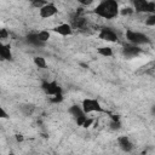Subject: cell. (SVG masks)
I'll list each match as a JSON object with an SVG mask.
<instances>
[{"label": "cell", "mask_w": 155, "mask_h": 155, "mask_svg": "<svg viewBox=\"0 0 155 155\" xmlns=\"http://www.w3.org/2000/svg\"><path fill=\"white\" fill-rule=\"evenodd\" d=\"M92 13L101 19L110 21L120 16V6H119V2L115 0L98 1L92 8Z\"/></svg>", "instance_id": "6da1fadb"}, {"label": "cell", "mask_w": 155, "mask_h": 155, "mask_svg": "<svg viewBox=\"0 0 155 155\" xmlns=\"http://www.w3.org/2000/svg\"><path fill=\"white\" fill-rule=\"evenodd\" d=\"M125 38L128 44L138 46V47H142L143 45H147L150 42V38L145 33L134 30V29H127L125 31Z\"/></svg>", "instance_id": "7a4b0ae2"}, {"label": "cell", "mask_w": 155, "mask_h": 155, "mask_svg": "<svg viewBox=\"0 0 155 155\" xmlns=\"http://www.w3.org/2000/svg\"><path fill=\"white\" fill-rule=\"evenodd\" d=\"M80 105H81L82 111L86 115H92V114H97V113L101 114V113H104L105 111L97 98H91V97L84 98Z\"/></svg>", "instance_id": "3957f363"}, {"label": "cell", "mask_w": 155, "mask_h": 155, "mask_svg": "<svg viewBox=\"0 0 155 155\" xmlns=\"http://www.w3.org/2000/svg\"><path fill=\"white\" fill-rule=\"evenodd\" d=\"M41 90L42 92L48 96V97H54V96H59L63 94L62 93V87L58 85L57 81L54 80H45L41 84Z\"/></svg>", "instance_id": "277c9868"}, {"label": "cell", "mask_w": 155, "mask_h": 155, "mask_svg": "<svg viewBox=\"0 0 155 155\" xmlns=\"http://www.w3.org/2000/svg\"><path fill=\"white\" fill-rule=\"evenodd\" d=\"M133 8L138 13L151 15L155 13V2L154 1H145V0H136L133 1Z\"/></svg>", "instance_id": "5b68a950"}, {"label": "cell", "mask_w": 155, "mask_h": 155, "mask_svg": "<svg viewBox=\"0 0 155 155\" xmlns=\"http://www.w3.org/2000/svg\"><path fill=\"white\" fill-rule=\"evenodd\" d=\"M58 11H59L58 6L54 2H52V1L48 2L47 1V4L39 10V17L42 18V19H50V18L56 17L58 15Z\"/></svg>", "instance_id": "8992f818"}, {"label": "cell", "mask_w": 155, "mask_h": 155, "mask_svg": "<svg viewBox=\"0 0 155 155\" xmlns=\"http://www.w3.org/2000/svg\"><path fill=\"white\" fill-rule=\"evenodd\" d=\"M98 38L103 41H107V42H117L119 41V35L117 33L110 28V27H102L99 28V31H98Z\"/></svg>", "instance_id": "52a82bcc"}, {"label": "cell", "mask_w": 155, "mask_h": 155, "mask_svg": "<svg viewBox=\"0 0 155 155\" xmlns=\"http://www.w3.org/2000/svg\"><path fill=\"white\" fill-rule=\"evenodd\" d=\"M51 30L53 33L61 35V36H64V38L65 36H71L73 33H74V28L70 24V22H59L56 25H53Z\"/></svg>", "instance_id": "ba28073f"}, {"label": "cell", "mask_w": 155, "mask_h": 155, "mask_svg": "<svg viewBox=\"0 0 155 155\" xmlns=\"http://www.w3.org/2000/svg\"><path fill=\"white\" fill-rule=\"evenodd\" d=\"M116 142H117V147L125 153H131L134 149V144L128 136H119L116 138Z\"/></svg>", "instance_id": "9c48e42d"}, {"label": "cell", "mask_w": 155, "mask_h": 155, "mask_svg": "<svg viewBox=\"0 0 155 155\" xmlns=\"http://www.w3.org/2000/svg\"><path fill=\"white\" fill-rule=\"evenodd\" d=\"M142 52V48L138 47V46H134V45H131V44H127L124 46L122 48V53L125 57L127 58H134V57H138Z\"/></svg>", "instance_id": "30bf717a"}, {"label": "cell", "mask_w": 155, "mask_h": 155, "mask_svg": "<svg viewBox=\"0 0 155 155\" xmlns=\"http://www.w3.org/2000/svg\"><path fill=\"white\" fill-rule=\"evenodd\" d=\"M0 57L2 61H10L12 58V51H11V45L7 44H1L0 46Z\"/></svg>", "instance_id": "8fae6325"}, {"label": "cell", "mask_w": 155, "mask_h": 155, "mask_svg": "<svg viewBox=\"0 0 155 155\" xmlns=\"http://www.w3.org/2000/svg\"><path fill=\"white\" fill-rule=\"evenodd\" d=\"M97 54H99L101 57H104V58H109V57L114 56V51H113V47H110V46H99L97 48Z\"/></svg>", "instance_id": "7c38bea8"}, {"label": "cell", "mask_w": 155, "mask_h": 155, "mask_svg": "<svg viewBox=\"0 0 155 155\" xmlns=\"http://www.w3.org/2000/svg\"><path fill=\"white\" fill-rule=\"evenodd\" d=\"M35 33H36V36L40 40V42H42L44 45L51 39V31L47 30V29H41L39 31H35Z\"/></svg>", "instance_id": "4fadbf2b"}, {"label": "cell", "mask_w": 155, "mask_h": 155, "mask_svg": "<svg viewBox=\"0 0 155 155\" xmlns=\"http://www.w3.org/2000/svg\"><path fill=\"white\" fill-rule=\"evenodd\" d=\"M33 63L39 69H46V67H47V61L42 56H34L33 57Z\"/></svg>", "instance_id": "5bb4252c"}, {"label": "cell", "mask_w": 155, "mask_h": 155, "mask_svg": "<svg viewBox=\"0 0 155 155\" xmlns=\"http://www.w3.org/2000/svg\"><path fill=\"white\" fill-rule=\"evenodd\" d=\"M145 25L149 27V28H154L155 27V13H151V15H147L145 16V21H144Z\"/></svg>", "instance_id": "9a60e30c"}, {"label": "cell", "mask_w": 155, "mask_h": 155, "mask_svg": "<svg viewBox=\"0 0 155 155\" xmlns=\"http://www.w3.org/2000/svg\"><path fill=\"white\" fill-rule=\"evenodd\" d=\"M134 8L133 6H126V7H121L120 8V15L121 16H132L134 15Z\"/></svg>", "instance_id": "2e32d148"}, {"label": "cell", "mask_w": 155, "mask_h": 155, "mask_svg": "<svg viewBox=\"0 0 155 155\" xmlns=\"http://www.w3.org/2000/svg\"><path fill=\"white\" fill-rule=\"evenodd\" d=\"M7 39H10V31L5 27H2L0 29V40H1V44H7L6 42Z\"/></svg>", "instance_id": "e0dca14e"}, {"label": "cell", "mask_w": 155, "mask_h": 155, "mask_svg": "<svg viewBox=\"0 0 155 155\" xmlns=\"http://www.w3.org/2000/svg\"><path fill=\"white\" fill-rule=\"evenodd\" d=\"M0 111H1V119H8V116H10V115L5 111V108H4V107H1Z\"/></svg>", "instance_id": "ac0fdd59"}, {"label": "cell", "mask_w": 155, "mask_h": 155, "mask_svg": "<svg viewBox=\"0 0 155 155\" xmlns=\"http://www.w3.org/2000/svg\"><path fill=\"white\" fill-rule=\"evenodd\" d=\"M15 138H16V140H17V142H23V140H24V137H23L22 134H16V136H15Z\"/></svg>", "instance_id": "d6986e66"}, {"label": "cell", "mask_w": 155, "mask_h": 155, "mask_svg": "<svg viewBox=\"0 0 155 155\" xmlns=\"http://www.w3.org/2000/svg\"><path fill=\"white\" fill-rule=\"evenodd\" d=\"M8 155H15V154H8Z\"/></svg>", "instance_id": "ffe728a7"}, {"label": "cell", "mask_w": 155, "mask_h": 155, "mask_svg": "<svg viewBox=\"0 0 155 155\" xmlns=\"http://www.w3.org/2000/svg\"><path fill=\"white\" fill-rule=\"evenodd\" d=\"M154 67H155V62H154Z\"/></svg>", "instance_id": "44dd1931"}]
</instances>
